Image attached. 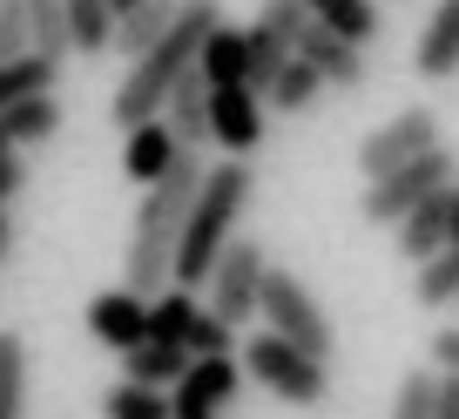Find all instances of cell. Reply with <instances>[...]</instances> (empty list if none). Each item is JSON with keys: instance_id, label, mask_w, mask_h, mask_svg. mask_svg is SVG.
<instances>
[{"instance_id": "21", "label": "cell", "mask_w": 459, "mask_h": 419, "mask_svg": "<svg viewBox=\"0 0 459 419\" xmlns=\"http://www.w3.org/2000/svg\"><path fill=\"white\" fill-rule=\"evenodd\" d=\"M304 7H311V21H317V28L344 34L351 48L378 41V7H372V0H304Z\"/></svg>"}, {"instance_id": "35", "label": "cell", "mask_w": 459, "mask_h": 419, "mask_svg": "<svg viewBox=\"0 0 459 419\" xmlns=\"http://www.w3.org/2000/svg\"><path fill=\"white\" fill-rule=\"evenodd\" d=\"M28 7H21V0H0V61H21L28 55Z\"/></svg>"}, {"instance_id": "14", "label": "cell", "mask_w": 459, "mask_h": 419, "mask_svg": "<svg viewBox=\"0 0 459 419\" xmlns=\"http://www.w3.org/2000/svg\"><path fill=\"white\" fill-rule=\"evenodd\" d=\"M176 149H183V143H176V129H169L162 116L135 122V129H129V143H122V176L149 189V183H156V176L176 162Z\"/></svg>"}, {"instance_id": "20", "label": "cell", "mask_w": 459, "mask_h": 419, "mask_svg": "<svg viewBox=\"0 0 459 419\" xmlns=\"http://www.w3.org/2000/svg\"><path fill=\"white\" fill-rule=\"evenodd\" d=\"M122 284H129L135 298L169 291V284H176V244H162V237H135V244H129V264H122Z\"/></svg>"}, {"instance_id": "3", "label": "cell", "mask_w": 459, "mask_h": 419, "mask_svg": "<svg viewBox=\"0 0 459 419\" xmlns=\"http://www.w3.org/2000/svg\"><path fill=\"white\" fill-rule=\"evenodd\" d=\"M244 372L257 379V386H271L284 406H317L331 392L325 359L304 352V345H290L284 332H257V338H250V345H244Z\"/></svg>"}, {"instance_id": "15", "label": "cell", "mask_w": 459, "mask_h": 419, "mask_svg": "<svg viewBox=\"0 0 459 419\" xmlns=\"http://www.w3.org/2000/svg\"><path fill=\"white\" fill-rule=\"evenodd\" d=\"M162 122L176 129V143H183V149H210V82H203L196 68H189L183 82L169 88V101H162Z\"/></svg>"}, {"instance_id": "9", "label": "cell", "mask_w": 459, "mask_h": 419, "mask_svg": "<svg viewBox=\"0 0 459 419\" xmlns=\"http://www.w3.org/2000/svg\"><path fill=\"white\" fill-rule=\"evenodd\" d=\"M432 143H439V122H432V109H399L392 122H378V129L359 143L365 183H372V176H385V170H405V162L426 156Z\"/></svg>"}, {"instance_id": "6", "label": "cell", "mask_w": 459, "mask_h": 419, "mask_svg": "<svg viewBox=\"0 0 459 419\" xmlns=\"http://www.w3.org/2000/svg\"><path fill=\"white\" fill-rule=\"evenodd\" d=\"M257 319L271 325V332H284L290 345H304V352H317V359H331V319H325V304L304 291V277H290V271H264Z\"/></svg>"}, {"instance_id": "7", "label": "cell", "mask_w": 459, "mask_h": 419, "mask_svg": "<svg viewBox=\"0 0 459 419\" xmlns=\"http://www.w3.org/2000/svg\"><path fill=\"white\" fill-rule=\"evenodd\" d=\"M264 271H271V258H264L257 237H230L223 244V258H216V271H210V311L230 325V332H244V325L257 319Z\"/></svg>"}, {"instance_id": "19", "label": "cell", "mask_w": 459, "mask_h": 419, "mask_svg": "<svg viewBox=\"0 0 459 419\" xmlns=\"http://www.w3.org/2000/svg\"><path fill=\"white\" fill-rule=\"evenodd\" d=\"M183 372H189V345H169V338H143V345L122 352V379H135V386H162L169 392Z\"/></svg>"}, {"instance_id": "40", "label": "cell", "mask_w": 459, "mask_h": 419, "mask_svg": "<svg viewBox=\"0 0 459 419\" xmlns=\"http://www.w3.org/2000/svg\"><path fill=\"white\" fill-rule=\"evenodd\" d=\"M446 244H459V183H453V210H446Z\"/></svg>"}, {"instance_id": "10", "label": "cell", "mask_w": 459, "mask_h": 419, "mask_svg": "<svg viewBox=\"0 0 459 419\" xmlns=\"http://www.w3.org/2000/svg\"><path fill=\"white\" fill-rule=\"evenodd\" d=\"M210 143H223L230 156H250L264 143V95L250 82L210 88Z\"/></svg>"}, {"instance_id": "25", "label": "cell", "mask_w": 459, "mask_h": 419, "mask_svg": "<svg viewBox=\"0 0 459 419\" xmlns=\"http://www.w3.org/2000/svg\"><path fill=\"white\" fill-rule=\"evenodd\" d=\"M101 48H115L108 0H68V55H101Z\"/></svg>"}, {"instance_id": "23", "label": "cell", "mask_w": 459, "mask_h": 419, "mask_svg": "<svg viewBox=\"0 0 459 419\" xmlns=\"http://www.w3.org/2000/svg\"><path fill=\"white\" fill-rule=\"evenodd\" d=\"M412 298L426 304V311H446V304H459V244L432 250V258L419 264V277H412Z\"/></svg>"}, {"instance_id": "33", "label": "cell", "mask_w": 459, "mask_h": 419, "mask_svg": "<svg viewBox=\"0 0 459 419\" xmlns=\"http://www.w3.org/2000/svg\"><path fill=\"white\" fill-rule=\"evenodd\" d=\"M183 345H189V359H216V352H237V332H230L223 319H216L210 304H203V311H196V325H189V338H183Z\"/></svg>"}, {"instance_id": "16", "label": "cell", "mask_w": 459, "mask_h": 419, "mask_svg": "<svg viewBox=\"0 0 459 419\" xmlns=\"http://www.w3.org/2000/svg\"><path fill=\"white\" fill-rule=\"evenodd\" d=\"M55 129H61V101H55V88H41V95H21L14 109H0V149L48 143Z\"/></svg>"}, {"instance_id": "17", "label": "cell", "mask_w": 459, "mask_h": 419, "mask_svg": "<svg viewBox=\"0 0 459 419\" xmlns=\"http://www.w3.org/2000/svg\"><path fill=\"white\" fill-rule=\"evenodd\" d=\"M446 210H453V183L432 189L419 210H405V217H399V250H405L412 264H426L432 250H446Z\"/></svg>"}, {"instance_id": "26", "label": "cell", "mask_w": 459, "mask_h": 419, "mask_svg": "<svg viewBox=\"0 0 459 419\" xmlns=\"http://www.w3.org/2000/svg\"><path fill=\"white\" fill-rule=\"evenodd\" d=\"M0 419H28V345L0 332Z\"/></svg>"}, {"instance_id": "8", "label": "cell", "mask_w": 459, "mask_h": 419, "mask_svg": "<svg viewBox=\"0 0 459 419\" xmlns=\"http://www.w3.org/2000/svg\"><path fill=\"white\" fill-rule=\"evenodd\" d=\"M244 392V359L216 352V359H189V372L169 386V419H223Z\"/></svg>"}, {"instance_id": "27", "label": "cell", "mask_w": 459, "mask_h": 419, "mask_svg": "<svg viewBox=\"0 0 459 419\" xmlns=\"http://www.w3.org/2000/svg\"><path fill=\"white\" fill-rule=\"evenodd\" d=\"M317 95H325V74H317L304 55H290V61H284V74L271 82V95H264V101H271V109H284V116H304Z\"/></svg>"}, {"instance_id": "34", "label": "cell", "mask_w": 459, "mask_h": 419, "mask_svg": "<svg viewBox=\"0 0 459 419\" xmlns=\"http://www.w3.org/2000/svg\"><path fill=\"white\" fill-rule=\"evenodd\" d=\"M257 21H264L271 34H284L290 48H298V34L311 28V7H304V0H264V7H257Z\"/></svg>"}, {"instance_id": "28", "label": "cell", "mask_w": 459, "mask_h": 419, "mask_svg": "<svg viewBox=\"0 0 459 419\" xmlns=\"http://www.w3.org/2000/svg\"><path fill=\"white\" fill-rule=\"evenodd\" d=\"M55 74H61V61H48V55H21V61H0V109H14L21 95H41V88H55Z\"/></svg>"}, {"instance_id": "29", "label": "cell", "mask_w": 459, "mask_h": 419, "mask_svg": "<svg viewBox=\"0 0 459 419\" xmlns=\"http://www.w3.org/2000/svg\"><path fill=\"white\" fill-rule=\"evenodd\" d=\"M244 41H250V88H257V95H271V82L284 74V61L298 55V48H290L284 34H271L264 21H250V28H244Z\"/></svg>"}, {"instance_id": "2", "label": "cell", "mask_w": 459, "mask_h": 419, "mask_svg": "<svg viewBox=\"0 0 459 419\" xmlns=\"http://www.w3.org/2000/svg\"><path fill=\"white\" fill-rule=\"evenodd\" d=\"M250 189H257V170H250L244 156L203 170V189H196V203H189V223H183V237H176V284H189V291L210 284L223 244L237 237V217H244Z\"/></svg>"}, {"instance_id": "30", "label": "cell", "mask_w": 459, "mask_h": 419, "mask_svg": "<svg viewBox=\"0 0 459 419\" xmlns=\"http://www.w3.org/2000/svg\"><path fill=\"white\" fill-rule=\"evenodd\" d=\"M21 7H28V41H34V55L61 61V55H68V0H21Z\"/></svg>"}, {"instance_id": "41", "label": "cell", "mask_w": 459, "mask_h": 419, "mask_svg": "<svg viewBox=\"0 0 459 419\" xmlns=\"http://www.w3.org/2000/svg\"><path fill=\"white\" fill-rule=\"evenodd\" d=\"M135 7H143V0H108V14H115V28H122V21H129Z\"/></svg>"}, {"instance_id": "32", "label": "cell", "mask_w": 459, "mask_h": 419, "mask_svg": "<svg viewBox=\"0 0 459 419\" xmlns=\"http://www.w3.org/2000/svg\"><path fill=\"white\" fill-rule=\"evenodd\" d=\"M432 406H439V372H405L399 399H392V419H432Z\"/></svg>"}, {"instance_id": "5", "label": "cell", "mask_w": 459, "mask_h": 419, "mask_svg": "<svg viewBox=\"0 0 459 419\" xmlns=\"http://www.w3.org/2000/svg\"><path fill=\"white\" fill-rule=\"evenodd\" d=\"M203 149H176V162L156 176V183L143 189V203H135V237H162V244H176L189 223V203H196L203 189Z\"/></svg>"}, {"instance_id": "22", "label": "cell", "mask_w": 459, "mask_h": 419, "mask_svg": "<svg viewBox=\"0 0 459 419\" xmlns=\"http://www.w3.org/2000/svg\"><path fill=\"white\" fill-rule=\"evenodd\" d=\"M176 7H183V0H143V7H135V14L122 21V28H115V41H122V55H129V61H143L149 48H156L162 34H169Z\"/></svg>"}, {"instance_id": "31", "label": "cell", "mask_w": 459, "mask_h": 419, "mask_svg": "<svg viewBox=\"0 0 459 419\" xmlns=\"http://www.w3.org/2000/svg\"><path fill=\"white\" fill-rule=\"evenodd\" d=\"M101 413H108V419H169V392H162V386H135V379H122V386L101 392Z\"/></svg>"}, {"instance_id": "11", "label": "cell", "mask_w": 459, "mask_h": 419, "mask_svg": "<svg viewBox=\"0 0 459 419\" xmlns=\"http://www.w3.org/2000/svg\"><path fill=\"white\" fill-rule=\"evenodd\" d=\"M88 332H95L108 352H129V345H143V338H149V298H135L129 284L101 291V298L88 304Z\"/></svg>"}, {"instance_id": "38", "label": "cell", "mask_w": 459, "mask_h": 419, "mask_svg": "<svg viewBox=\"0 0 459 419\" xmlns=\"http://www.w3.org/2000/svg\"><path fill=\"white\" fill-rule=\"evenodd\" d=\"M432 419H459V372H439V406Z\"/></svg>"}, {"instance_id": "39", "label": "cell", "mask_w": 459, "mask_h": 419, "mask_svg": "<svg viewBox=\"0 0 459 419\" xmlns=\"http://www.w3.org/2000/svg\"><path fill=\"white\" fill-rule=\"evenodd\" d=\"M14 258V217H7V203H0V264Z\"/></svg>"}, {"instance_id": "18", "label": "cell", "mask_w": 459, "mask_h": 419, "mask_svg": "<svg viewBox=\"0 0 459 419\" xmlns=\"http://www.w3.org/2000/svg\"><path fill=\"white\" fill-rule=\"evenodd\" d=\"M196 74H203L210 88H223V82H250V41H244V28L216 21L210 41H203V55H196Z\"/></svg>"}, {"instance_id": "24", "label": "cell", "mask_w": 459, "mask_h": 419, "mask_svg": "<svg viewBox=\"0 0 459 419\" xmlns=\"http://www.w3.org/2000/svg\"><path fill=\"white\" fill-rule=\"evenodd\" d=\"M196 291L189 284H169V291H156L149 298V338H169V345H183L189 338V325H196Z\"/></svg>"}, {"instance_id": "13", "label": "cell", "mask_w": 459, "mask_h": 419, "mask_svg": "<svg viewBox=\"0 0 459 419\" xmlns=\"http://www.w3.org/2000/svg\"><path fill=\"white\" fill-rule=\"evenodd\" d=\"M298 55L311 61L317 74H325V88H331V82H338V88H359V82H365V48H351L344 34L317 28V21L298 34Z\"/></svg>"}, {"instance_id": "1", "label": "cell", "mask_w": 459, "mask_h": 419, "mask_svg": "<svg viewBox=\"0 0 459 419\" xmlns=\"http://www.w3.org/2000/svg\"><path fill=\"white\" fill-rule=\"evenodd\" d=\"M216 21H223V7H216V0H183V7H176L169 34H162V41L149 48V55L135 61L129 74H122V88H115V122H122V129H135V122L162 116L169 88L183 82L189 68H196V55H203V41H210Z\"/></svg>"}, {"instance_id": "4", "label": "cell", "mask_w": 459, "mask_h": 419, "mask_svg": "<svg viewBox=\"0 0 459 419\" xmlns=\"http://www.w3.org/2000/svg\"><path fill=\"white\" fill-rule=\"evenodd\" d=\"M453 170H459V162H453V149H439V143H432L426 156H412L405 170L372 176V183H365V203H359V210H365V223H399L405 210H419V203L432 196V189H446V183H453Z\"/></svg>"}, {"instance_id": "37", "label": "cell", "mask_w": 459, "mask_h": 419, "mask_svg": "<svg viewBox=\"0 0 459 419\" xmlns=\"http://www.w3.org/2000/svg\"><path fill=\"white\" fill-rule=\"evenodd\" d=\"M432 372H459V332H432Z\"/></svg>"}, {"instance_id": "36", "label": "cell", "mask_w": 459, "mask_h": 419, "mask_svg": "<svg viewBox=\"0 0 459 419\" xmlns=\"http://www.w3.org/2000/svg\"><path fill=\"white\" fill-rule=\"evenodd\" d=\"M21 189H28V162H21V149H0V203L14 210Z\"/></svg>"}, {"instance_id": "12", "label": "cell", "mask_w": 459, "mask_h": 419, "mask_svg": "<svg viewBox=\"0 0 459 419\" xmlns=\"http://www.w3.org/2000/svg\"><path fill=\"white\" fill-rule=\"evenodd\" d=\"M412 68L426 74V82H453L459 74V0H439L426 21V34H419L412 48Z\"/></svg>"}]
</instances>
